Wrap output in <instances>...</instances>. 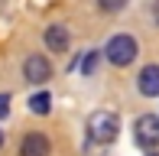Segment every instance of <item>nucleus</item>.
I'll list each match as a JSON object with an SVG mask.
<instances>
[{"label": "nucleus", "instance_id": "14", "mask_svg": "<svg viewBox=\"0 0 159 156\" xmlns=\"http://www.w3.org/2000/svg\"><path fill=\"white\" fill-rule=\"evenodd\" d=\"M149 156H153V153H149Z\"/></svg>", "mask_w": 159, "mask_h": 156}, {"label": "nucleus", "instance_id": "3", "mask_svg": "<svg viewBox=\"0 0 159 156\" xmlns=\"http://www.w3.org/2000/svg\"><path fill=\"white\" fill-rule=\"evenodd\" d=\"M136 143H140L143 150L159 146V117L156 114H143L136 120Z\"/></svg>", "mask_w": 159, "mask_h": 156}, {"label": "nucleus", "instance_id": "4", "mask_svg": "<svg viewBox=\"0 0 159 156\" xmlns=\"http://www.w3.org/2000/svg\"><path fill=\"white\" fill-rule=\"evenodd\" d=\"M23 75H26V81L42 85V81H49V75H52V65H49L46 55H30L26 65H23Z\"/></svg>", "mask_w": 159, "mask_h": 156}, {"label": "nucleus", "instance_id": "7", "mask_svg": "<svg viewBox=\"0 0 159 156\" xmlns=\"http://www.w3.org/2000/svg\"><path fill=\"white\" fill-rule=\"evenodd\" d=\"M68 42H71V36H68V26H49L46 30V46L52 49V52H68Z\"/></svg>", "mask_w": 159, "mask_h": 156}, {"label": "nucleus", "instance_id": "13", "mask_svg": "<svg viewBox=\"0 0 159 156\" xmlns=\"http://www.w3.org/2000/svg\"><path fill=\"white\" fill-rule=\"evenodd\" d=\"M0 146H3V130H0Z\"/></svg>", "mask_w": 159, "mask_h": 156}, {"label": "nucleus", "instance_id": "11", "mask_svg": "<svg viewBox=\"0 0 159 156\" xmlns=\"http://www.w3.org/2000/svg\"><path fill=\"white\" fill-rule=\"evenodd\" d=\"M10 114V94H0V117Z\"/></svg>", "mask_w": 159, "mask_h": 156}, {"label": "nucleus", "instance_id": "9", "mask_svg": "<svg viewBox=\"0 0 159 156\" xmlns=\"http://www.w3.org/2000/svg\"><path fill=\"white\" fill-rule=\"evenodd\" d=\"M94 68H98V52H88V55H84V62H81V72L91 75Z\"/></svg>", "mask_w": 159, "mask_h": 156}, {"label": "nucleus", "instance_id": "2", "mask_svg": "<svg viewBox=\"0 0 159 156\" xmlns=\"http://www.w3.org/2000/svg\"><path fill=\"white\" fill-rule=\"evenodd\" d=\"M107 62H114V65H130V62L136 59V52H140V46H136L133 36H127V33H120V36H114L107 42Z\"/></svg>", "mask_w": 159, "mask_h": 156}, {"label": "nucleus", "instance_id": "5", "mask_svg": "<svg viewBox=\"0 0 159 156\" xmlns=\"http://www.w3.org/2000/svg\"><path fill=\"white\" fill-rule=\"evenodd\" d=\"M49 140L42 133H26L23 137V146H20V156H49Z\"/></svg>", "mask_w": 159, "mask_h": 156}, {"label": "nucleus", "instance_id": "12", "mask_svg": "<svg viewBox=\"0 0 159 156\" xmlns=\"http://www.w3.org/2000/svg\"><path fill=\"white\" fill-rule=\"evenodd\" d=\"M153 20H156V23H159V0H156V3H153Z\"/></svg>", "mask_w": 159, "mask_h": 156}, {"label": "nucleus", "instance_id": "10", "mask_svg": "<svg viewBox=\"0 0 159 156\" xmlns=\"http://www.w3.org/2000/svg\"><path fill=\"white\" fill-rule=\"evenodd\" d=\"M98 3H101V10H107V13H117L120 7L127 3V0H98Z\"/></svg>", "mask_w": 159, "mask_h": 156}, {"label": "nucleus", "instance_id": "8", "mask_svg": "<svg viewBox=\"0 0 159 156\" xmlns=\"http://www.w3.org/2000/svg\"><path fill=\"white\" fill-rule=\"evenodd\" d=\"M49 108H52V98H49L46 91L30 98V111H33V114H49Z\"/></svg>", "mask_w": 159, "mask_h": 156}, {"label": "nucleus", "instance_id": "1", "mask_svg": "<svg viewBox=\"0 0 159 156\" xmlns=\"http://www.w3.org/2000/svg\"><path fill=\"white\" fill-rule=\"evenodd\" d=\"M120 133V117L111 114V111H94L88 117V137L94 143H114Z\"/></svg>", "mask_w": 159, "mask_h": 156}, {"label": "nucleus", "instance_id": "6", "mask_svg": "<svg viewBox=\"0 0 159 156\" xmlns=\"http://www.w3.org/2000/svg\"><path fill=\"white\" fill-rule=\"evenodd\" d=\"M136 85L146 98H159V65H146L136 78Z\"/></svg>", "mask_w": 159, "mask_h": 156}]
</instances>
